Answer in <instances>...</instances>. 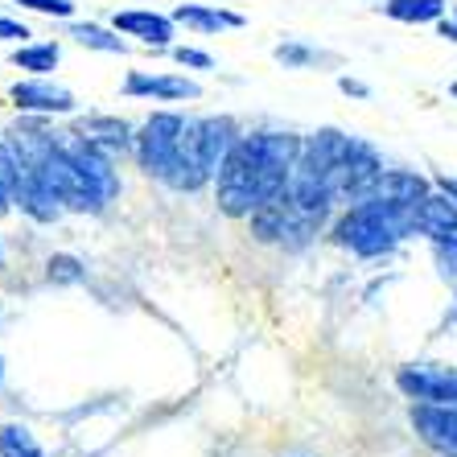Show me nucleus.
I'll return each mask as SVG.
<instances>
[{
    "instance_id": "nucleus-1",
    "label": "nucleus",
    "mask_w": 457,
    "mask_h": 457,
    "mask_svg": "<svg viewBox=\"0 0 457 457\" xmlns=\"http://www.w3.org/2000/svg\"><path fill=\"white\" fill-rule=\"evenodd\" d=\"M301 157V137L288 132H255L239 137L227 153L223 170L214 178V198L219 211L231 219H252L264 203H272L288 186V173Z\"/></svg>"
},
{
    "instance_id": "nucleus-2",
    "label": "nucleus",
    "mask_w": 457,
    "mask_h": 457,
    "mask_svg": "<svg viewBox=\"0 0 457 457\" xmlns=\"http://www.w3.org/2000/svg\"><path fill=\"white\" fill-rule=\"evenodd\" d=\"M408 235H412V206H395L383 198L354 203L334 227V239L342 247H351L359 260H379Z\"/></svg>"
},
{
    "instance_id": "nucleus-3",
    "label": "nucleus",
    "mask_w": 457,
    "mask_h": 457,
    "mask_svg": "<svg viewBox=\"0 0 457 457\" xmlns=\"http://www.w3.org/2000/svg\"><path fill=\"white\" fill-rule=\"evenodd\" d=\"M181 132H186V116H178V112H157V116L145 120V128L137 132V161L149 178H170Z\"/></svg>"
},
{
    "instance_id": "nucleus-4",
    "label": "nucleus",
    "mask_w": 457,
    "mask_h": 457,
    "mask_svg": "<svg viewBox=\"0 0 457 457\" xmlns=\"http://www.w3.org/2000/svg\"><path fill=\"white\" fill-rule=\"evenodd\" d=\"M383 178V161L379 153L367 145V140H354L351 153H346V161H342L338 170H334L330 186H334V203H367L375 194V186H379Z\"/></svg>"
},
{
    "instance_id": "nucleus-5",
    "label": "nucleus",
    "mask_w": 457,
    "mask_h": 457,
    "mask_svg": "<svg viewBox=\"0 0 457 457\" xmlns=\"http://www.w3.org/2000/svg\"><path fill=\"white\" fill-rule=\"evenodd\" d=\"M400 392L408 400H420V404H449L457 387V371L453 367H441V362H408L395 375Z\"/></svg>"
},
{
    "instance_id": "nucleus-6",
    "label": "nucleus",
    "mask_w": 457,
    "mask_h": 457,
    "mask_svg": "<svg viewBox=\"0 0 457 457\" xmlns=\"http://www.w3.org/2000/svg\"><path fill=\"white\" fill-rule=\"evenodd\" d=\"M412 428L433 453L457 457V404H420V400H412Z\"/></svg>"
},
{
    "instance_id": "nucleus-7",
    "label": "nucleus",
    "mask_w": 457,
    "mask_h": 457,
    "mask_svg": "<svg viewBox=\"0 0 457 457\" xmlns=\"http://www.w3.org/2000/svg\"><path fill=\"white\" fill-rule=\"evenodd\" d=\"M412 235H425L433 244L453 239L457 235V198H449L441 186L428 190L425 198L412 206Z\"/></svg>"
},
{
    "instance_id": "nucleus-8",
    "label": "nucleus",
    "mask_w": 457,
    "mask_h": 457,
    "mask_svg": "<svg viewBox=\"0 0 457 457\" xmlns=\"http://www.w3.org/2000/svg\"><path fill=\"white\" fill-rule=\"evenodd\" d=\"M12 104L21 112H37V116H71L75 112V96L46 75H33L12 87Z\"/></svg>"
},
{
    "instance_id": "nucleus-9",
    "label": "nucleus",
    "mask_w": 457,
    "mask_h": 457,
    "mask_svg": "<svg viewBox=\"0 0 457 457\" xmlns=\"http://www.w3.org/2000/svg\"><path fill=\"white\" fill-rule=\"evenodd\" d=\"M173 25H178L173 17H161L153 9H124L112 17V29L124 33V37H140L153 50H165L173 42Z\"/></svg>"
},
{
    "instance_id": "nucleus-10",
    "label": "nucleus",
    "mask_w": 457,
    "mask_h": 457,
    "mask_svg": "<svg viewBox=\"0 0 457 457\" xmlns=\"http://www.w3.org/2000/svg\"><path fill=\"white\" fill-rule=\"evenodd\" d=\"M17 206L29 214L33 223H58L66 214V203L58 198L50 181L42 173H21V190H17Z\"/></svg>"
},
{
    "instance_id": "nucleus-11",
    "label": "nucleus",
    "mask_w": 457,
    "mask_h": 457,
    "mask_svg": "<svg viewBox=\"0 0 457 457\" xmlns=\"http://www.w3.org/2000/svg\"><path fill=\"white\" fill-rule=\"evenodd\" d=\"M124 96H149L173 104V99H198L203 87L186 75H145V71H137V75L124 79Z\"/></svg>"
},
{
    "instance_id": "nucleus-12",
    "label": "nucleus",
    "mask_w": 457,
    "mask_h": 457,
    "mask_svg": "<svg viewBox=\"0 0 457 457\" xmlns=\"http://www.w3.org/2000/svg\"><path fill=\"white\" fill-rule=\"evenodd\" d=\"M79 137H87L91 145H99L104 153H124V149H137V137H132V128L116 116H87L83 124L75 128Z\"/></svg>"
},
{
    "instance_id": "nucleus-13",
    "label": "nucleus",
    "mask_w": 457,
    "mask_h": 457,
    "mask_svg": "<svg viewBox=\"0 0 457 457\" xmlns=\"http://www.w3.org/2000/svg\"><path fill=\"white\" fill-rule=\"evenodd\" d=\"M428 194V181L412 170H383L379 186H375L371 198H383V203H395V206H416L420 198Z\"/></svg>"
},
{
    "instance_id": "nucleus-14",
    "label": "nucleus",
    "mask_w": 457,
    "mask_h": 457,
    "mask_svg": "<svg viewBox=\"0 0 457 457\" xmlns=\"http://www.w3.org/2000/svg\"><path fill=\"white\" fill-rule=\"evenodd\" d=\"M173 21L186 25V29H198V33H223V29H239L244 17L227 9H211V4H178Z\"/></svg>"
},
{
    "instance_id": "nucleus-15",
    "label": "nucleus",
    "mask_w": 457,
    "mask_h": 457,
    "mask_svg": "<svg viewBox=\"0 0 457 457\" xmlns=\"http://www.w3.org/2000/svg\"><path fill=\"white\" fill-rule=\"evenodd\" d=\"M445 0H387L383 12L392 17V21H404V25H428V21H441L445 17Z\"/></svg>"
},
{
    "instance_id": "nucleus-16",
    "label": "nucleus",
    "mask_w": 457,
    "mask_h": 457,
    "mask_svg": "<svg viewBox=\"0 0 457 457\" xmlns=\"http://www.w3.org/2000/svg\"><path fill=\"white\" fill-rule=\"evenodd\" d=\"M58 58H62L58 42H33L12 54V66H17V71H29V75H50L54 66H58Z\"/></svg>"
},
{
    "instance_id": "nucleus-17",
    "label": "nucleus",
    "mask_w": 457,
    "mask_h": 457,
    "mask_svg": "<svg viewBox=\"0 0 457 457\" xmlns=\"http://www.w3.org/2000/svg\"><path fill=\"white\" fill-rule=\"evenodd\" d=\"M21 161L12 153V145L0 137V214L17 203V190H21Z\"/></svg>"
},
{
    "instance_id": "nucleus-18",
    "label": "nucleus",
    "mask_w": 457,
    "mask_h": 457,
    "mask_svg": "<svg viewBox=\"0 0 457 457\" xmlns=\"http://www.w3.org/2000/svg\"><path fill=\"white\" fill-rule=\"evenodd\" d=\"M71 37H75L79 46H87V50H99V54H124V37L112 29H104V25H87V21H75L71 25Z\"/></svg>"
},
{
    "instance_id": "nucleus-19",
    "label": "nucleus",
    "mask_w": 457,
    "mask_h": 457,
    "mask_svg": "<svg viewBox=\"0 0 457 457\" xmlns=\"http://www.w3.org/2000/svg\"><path fill=\"white\" fill-rule=\"evenodd\" d=\"M0 457H42V449L25 425H4L0 428Z\"/></svg>"
},
{
    "instance_id": "nucleus-20",
    "label": "nucleus",
    "mask_w": 457,
    "mask_h": 457,
    "mask_svg": "<svg viewBox=\"0 0 457 457\" xmlns=\"http://www.w3.org/2000/svg\"><path fill=\"white\" fill-rule=\"evenodd\" d=\"M46 277H50V285H79V280L87 277V268L75 255H54L50 268H46Z\"/></svg>"
},
{
    "instance_id": "nucleus-21",
    "label": "nucleus",
    "mask_w": 457,
    "mask_h": 457,
    "mask_svg": "<svg viewBox=\"0 0 457 457\" xmlns=\"http://www.w3.org/2000/svg\"><path fill=\"white\" fill-rule=\"evenodd\" d=\"M433 255H436V268H441V280L453 288V297H457V235L433 244Z\"/></svg>"
},
{
    "instance_id": "nucleus-22",
    "label": "nucleus",
    "mask_w": 457,
    "mask_h": 457,
    "mask_svg": "<svg viewBox=\"0 0 457 457\" xmlns=\"http://www.w3.org/2000/svg\"><path fill=\"white\" fill-rule=\"evenodd\" d=\"M17 4H25V9H33V12H46V17H71V12H75L71 0H17Z\"/></svg>"
},
{
    "instance_id": "nucleus-23",
    "label": "nucleus",
    "mask_w": 457,
    "mask_h": 457,
    "mask_svg": "<svg viewBox=\"0 0 457 457\" xmlns=\"http://www.w3.org/2000/svg\"><path fill=\"white\" fill-rule=\"evenodd\" d=\"M173 58H178L181 66H194V71H211L214 66V58L206 50H190V46H178V50H173Z\"/></svg>"
},
{
    "instance_id": "nucleus-24",
    "label": "nucleus",
    "mask_w": 457,
    "mask_h": 457,
    "mask_svg": "<svg viewBox=\"0 0 457 457\" xmlns=\"http://www.w3.org/2000/svg\"><path fill=\"white\" fill-rule=\"evenodd\" d=\"M318 58L313 50H305V46H277V62H285V66H309Z\"/></svg>"
},
{
    "instance_id": "nucleus-25",
    "label": "nucleus",
    "mask_w": 457,
    "mask_h": 457,
    "mask_svg": "<svg viewBox=\"0 0 457 457\" xmlns=\"http://www.w3.org/2000/svg\"><path fill=\"white\" fill-rule=\"evenodd\" d=\"M29 37V29H25L21 21H9V17H0V42H21Z\"/></svg>"
},
{
    "instance_id": "nucleus-26",
    "label": "nucleus",
    "mask_w": 457,
    "mask_h": 457,
    "mask_svg": "<svg viewBox=\"0 0 457 457\" xmlns=\"http://www.w3.org/2000/svg\"><path fill=\"white\" fill-rule=\"evenodd\" d=\"M342 91H346V96H359V99H367L371 96V91H367V83H359V79H342Z\"/></svg>"
},
{
    "instance_id": "nucleus-27",
    "label": "nucleus",
    "mask_w": 457,
    "mask_h": 457,
    "mask_svg": "<svg viewBox=\"0 0 457 457\" xmlns=\"http://www.w3.org/2000/svg\"><path fill=\"white\" fill-rule=\"evenodd\" d=\"M436 186H441L449 198H457V178H445V173H441V178H436Z\"/></svg>"
},
{
    "instance_id": "nucleus-28",
    "label": "nucleus",
    "mask_w": 457,
    "mask_h": 457,
    "mask_svg": "<svg viewBox=\"0 0 457 457\" xmlns=\"http://www.w3.org/2000/svg\"><path fill=\"white\" fill-rule=\"evenodd\" d=\"M449 96H453V99H457V83H453V87H449Z\"/></svg>"
},
{
    "instance_id": "nucleus-29",
    "label": "nucleus",
    "mask_w": 457,
    "mask_h": 457,
    "mask_svg": "<svg viewBox=\"0 0 457 457\" xmlns=\"http://www.w3.org/2000/svg\"><path fill=\"white\" fill-rule=\"evenodd\" d=\"M0 379H4V359H0Z\"/></svg>"
},
{
    "instance_id": "nucleus-30",
    "label": "nucleus",
    "mask_w": 457,
    "mask_h": 457,
    "mask_svg": "<svg viewBox=\"0 0 457 457\" xmlns=\"http://www.w3.org/2000/svg\"><path fill=\"white\" fill-rule=\"evenodd\" d=\"M449 404H457V387H453V400H449Z\"/></svg>"
},
{
    "instance_id": "nucleus-31",
    "label": "nucleus",
    "mask_w": 457,
    "mask_h": 457,
    "mask_svg": "<svg viewBox=\"0 0 457 457\" xmlns=\"http://www.w3.org/2000/svg\"><path fill=\"white\" fill-rule=\"evenodd\" d=\"M453 21H457V9H453Z\"/></svg>"
}]
</instances>
